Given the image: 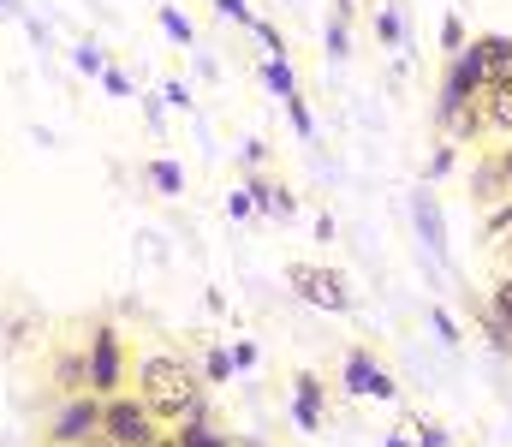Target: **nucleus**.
Listing matches in <instances>:
<instances>
[{
	"instance_id": "obj_1",
	"label": "nucleus",
	"mask_w": 512,
	"mask_h": 447,
	"mask_svg": "<svg viewBox=\"0 0 512 447\" xmlns=\"http://www.w3.org/2000/svg\"><path fill=\"white\" fill-rule=\"evenodd\" d=\"M131 382H137V400L155 412V424H185L203 412V376L179 358V352H143L131 364Z\"/></svg>"
},
{
	"instance_id": "obj_7",
	"label": "nucleus",
	"mask_w": 512,
	"mask_h": 447,
	"mask_svg": "<svg viewBox=\"0 0 512 447\" xmlns=\"http://www.w3.org/2000/svg\"><path fill=\"white\" fill-rule=\"evenodd\" d=\"M48 382H54V394H60V400L90 394V364H84V352H78V346H60V352L48 358Z\"/></svg>"
},
{
	"instance_id": "obj_19",
	"label": "nucleus",
	"mask_w": 512,
	"mask_h": 447,
	"mask_svg": "<svg viewBox=\"0 0 512 447\" xmlns=\"http://www.w3.org/2000/svg\"><path fill=\"white\" fill-rule=\"evenodd\" d=\"M387 447H405V436H393V442H387Z\"/></svg>"
},
{
	"instance_id": "obj_6",
	"label": "nucleus",
	"mask_w": 512,
	"mask_h": 447,
	"mask_svg": "<svg viewBox=\"0 0 512 447\" xmlns=\"http://www.w3.org/2000/svg\"><path fill=\"white\" fill-rule=\"evenodd\" d=\"M483 66H477V48L465 42L453 60H447V78H441V114L453 120V114H465V108H477L483 102Z\"/></svg>"
},
{
	"instance_id": "obj_11",
	"label": "nucleus",
	"mask_w": 512,
	"mask_h": 447,
	"mask_svg": "<svg viewBox=\"0 0 512 447\" xmlns=\"http://www.w3.org/2000/svg\"><path fill=\"white\" fill-rule=\"evenodd\" d=\"M167 436H173V447H233V436H227L221 424H209V406H203L197 418H185V424H173Z\"/></svg>"
},
{
	"instance_id": "obj_10",
	"label": "nucleus",
	"mask_w": 512,
	"mask_h": 447,
	"mask_svg": "<svg viewBox=\"0 0 512 447\" xmlns=\"http://www.w3.org/2000/svg\"><path fill=\"white\" fill-rule=\"evenodd\" d=\"M292 418H298V430H316L328 418V394H322L316 376H298L292 382Z\"/></svg>"
},
{
	"instance_id": "obj_15",
	"label": "nucleus",
	"mask_w": 512,
	"mask_h": 447,
	"mask_svg": "<svg viewBox=\"0 0 512 447\" xmlns=\"http://www.w3.org/2000/svg\"><path fill=\"white\" fill-rule=\"evenodd\" d=\"M203 376H209V382H227V376H233V358H227V352H209Z\"/></svg>"
},
{
	"instance_id": "obj_21",
	"label": "nucleus",
	"mask_w": 512,
	"mask_h": 447,
	"mask_svg": "<svg viewBox=\"0 0 512 447\" xmlns=\"http://www.w3.org/2000/svg\"><path fill=\"white\" fill-rule=\"evenodd\" d=\"M90 447H114V442H102V436H96V442H90Z\"/></svg>"
},
{
	"instance_id": "obj_12",
	"label": "nucleus",
	"mask_w": 512,
	"mask_h": 447,
	"mask_svg": "<svg viewBox=\"0 0 512 447\" xmlns=\"http://www.w3.org/2000/svg\"><path fill=\"white\" fill-rule=\"evenodd\" d=\"M477 120H483V132H512V78L507 84H495V90H483V102H477Z\"/></svg>"
},
{
	"instance_id": "obj_9",
	"label": "nucleus",
	"mask_w": 512,
	"mask_h": 447,
	"mask_svg": "<svg viewBox=\"0 0 512 447\" xmlns=\"http://www.w3.org/2000/svg\"><path fill=\"white\" fill-rule=\"evenodd\" d=\"M483 322H489V334L512 346V269L495 275V287H489V310H483Z\"/></svg>"
},
{
	"instance_id": "obj_13",
	"label": "nucleus",
	"mask_w": 512,
	"mask_h": 447,
	"mask_svg": "<svg viewBox=\"0 0 512 447\" xmlns=\"http://www.w3.org/2000/svg\"><path fill=\"white\" fill-rule=\"evenodd\" d=\"M352 388H376V394H393V382L376 376V358L370 352H352Z\"/></svg>"
},
{
	"instance_id": "obj_18",
	"label": "nucleus",
	"mask_w": 512,
	"mask_h": 447,
	"mask_svg": "<svg viewBox=\"0 0 512 447\" xmlns=\"http://www.w3.org/2000/svg\"><path fill=\"white\" fill-rule=\"evenodd\" d=\"M489 251L501 257V269H512V227H507V233H501V239H495V245H489Z\"/></svg>"
},
{
	"instance_id": "obj_2",
	"label": "nucleus",
	"mask_w": 512,
	"mask_h": 447,
	"mask_svg": "<svg viewBox=\"0 0 512 447\" xmlns=\"http://www.w3.org/2000/svg\"><path fill=\"white\" fill-rule=\"evenodd\" d=\"M84 364H90V394H96V400H114V394H126L131 358H126V340H120V328H114V322H96V328H90Z\"/></svg>"
},
{
	"instance_id": "obj_14",
	"label": "nucleus",
	"mask_w": 512,
	"mask_h": 447,
	"mask_svg": "<svg viewBox=\"0 0 512 447\" xmlns=\"http://www.w3.org/2000/svg\"><path fill=\"white\" fill-rule=\"evenodd\" d=\"M489 161H495V179H501V191L512 197V138L501 149H489Z\"/></svg>"
},
{
	"instance_id": "obj_3",
	"label": "nucleus",
	"mask_w": 512,
	"mask_h": 447,
	"mask_svg": "<svg viewBox=\"0 0 512 447\" xmlns=\"http://www.w3.org/2000/svg\"><path fill=\"white\" fill-rule=\"evenodd\" d=\"M167 436L161 424H155V412L137 400V394H114V400H102V442L114 447H155Z\"/></svg>"
},
{
	"instance_id": "obj_8",
	"label": "nucleus",
	"mask_w": 512,
	"mask_h": 447,
	"mask_svg": "<svg viewBox=\"0 0 512 447\" xmlns=\"http://www.w3.org/2000/svg\"><path fill=\"white\" fill-rule=\"evenodd\" d=\"M471 48H477L483 84H489V90H495V84H507V78H512V36H477Z\"/></svg>"
},
{
	"instance_id": "obj_5",
	"label": "nucleus",
	"mask_w": 512,
	"mask_h": 447,
	"mask_svg": "<svg viewBox=\"0 0 512 447\" xmlns=\"http://www.w3.org/2000/svg\"><path fill=\"white\" fill-rule=\"evenodd\" d=\"M286 281H292V293L304 298V304H316V310H334V316L352 310V287H346V275L328 269V263H292Z\"/></svg>"
},
{
	"instance_id": "obj_17",
	"label": "nucleus",
	"mask_w": 512,
	"mask_h": 447,
	"mask_svg": "<svg viewBox=\"0 0 512 447\" xmlns=\"http://www.w3.org/2000/svg\"><path fill=\"white\" fill-rule=\"evenodd\" d=\"M268 84H274V90H280V96H292V72H286V66H280V60H274V66H268Z\"/></svg>"
},
{
	"instance_id": "obj_20",
	"label": "nucleus",
	"mask_w": 512,
	"mask_h": 447,
	"mask_svg": "<svg viewBox=\"0 0 512 447\" xmlns=\"http://www.w3.org/2000/svg\"><path fill=\"white\" fill-rule=\"evenodd\" d=\"M155 447H173V436H161V442H155Z\"/></svg>"
},
{
	"instance_id": "obj_4",
	"label": "nucleus",
	"mask_w": 512,
	"mask_h": 447,
	"mask_svg": "<svg viewBox=\"0 0 512 447\" xmlns=\"http://www.w3.org/2000/svg\"><path fill=\"white\" fill-rule=\"evenodd\" d=\"M96 436H102V400H96V394L60 400L54 418L42 424V447H90Z\"/></svg>"
},
{
	"instance_id": "obj_16",
	"label": "nucleus",
	"mask_w": 512,
	"mask_h": 447,
	"mask_svg": "<svg viewBox=\"0 0 512 447\" xmlns=\"http://www.w3.org/2000/svg\"><path fill=\"white\" fill-rule=\"evenodd\" d=\"M149 179H155L161 191H179V167H167V161H155V167H149Z\"/></svg>"
}]
</instances>
